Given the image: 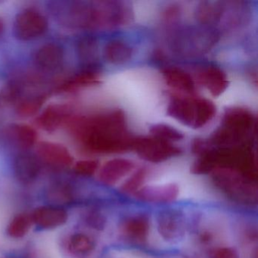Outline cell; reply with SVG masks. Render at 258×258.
I'll return each mask as SVG.
<instances>
[{
  "label": "cell",
  "mask_w": 258,
  "mask_h": 258,
  "mask_svg": "<svg viewBox=\"0 0 258 258\" xmlns=\"http://www.w3.org/2000/svg\"><path fill=\"white\" fill-rule=\"evenodd\" d=\"M46 101L44 95H35L21 99L17 103L16 111L21 117H28L38 112Z\"/></svg>",
  "instance_id": "obj_23"
},
{
  "label": "cell",
  "mask_w": 258,
  "mask_h": 258,
  "mask_svg": "<svg viewBox=\"0 0 258 258\" xmlns=\"http://www.w3.org/2000/svg\"><path fill=\"white\" fill-rule=\"evenodd\" d=\"M135 164L126 158H114L107 161L99 172V179L102 183L114 185L133 171Z\"/></svg>",
  "instance_id": "obj_9"
},
{
  "label": "cell",
  "mask_w": 258,
  "mask_h": 258,
  "mask_svg": "<svg viewBox=\"0 0 258 258\" xmlns=\"http://www.w3.org/2000/svg\"><path fill=\"white\" fill-rule=\"evenodd\" d=\"M55 20L69 28H95L100 27L99 7L82 1H57L49 4Z\"/></svg>",
  "instance_id": "obj_3"
},
{
  "label": "cell",
  "mask_w": 258,
  "mask_h": 258,
  "mask_svg": "<svg viewBox=\"0 0 258 258\" xmlns=\"http://www.w3.org/2000/svg\"><path fill=\"white\" fill-rule=\"evenodd\" d=\"M22 93V87L19 83L15 81L9 83L0 92V104L10 105L19 102Z\"/></svg>",
  "instance_id": "obj_26"
},
{
  "label": "cell",
  "mask_w": 258,
  "mask_h": 258,
  "mask_svg": "<svg viewBox=\"0 0 258 258\" xmlns=\"http://www.w3.org/2000/svg\"><path fill=\"white\" fill-rule=\"evenodd\" d=\"M72 108L66 104H52L37 117V125L47 132H54L72 119Z\"/></svg>",
  "instance_id": "obj_7"
},
{
  "label": "cell",
  "mask_w": 258,
  "mask_h": 258,
  "mask_svg": "<svg viewBox=\"0 0 258 258\" xmlns=\"http://www.w3.org/2000/svg\"><path fill=\"white\" fill-rule=\"evenodd\" d=\"M179 188L175 183L149 185L141 187L137 196L145 202L152 203H169L177 199Z\"/></svg>",
  "instance_id": "obj_10"
},
{
  "label": "cell",
  "mask_w": 258,
  "mask_h": 258,
  "mask_svg": "<svg viewBox=\"0 0 258 258\" xmlns=\"http://www.w3.org/2000/svg\"><path fill=\"white\" fill-rule=\"evenodd\" d=\"M99 80V72L96 66H86L85 69L64 81L59 87L60 92H71L81 87L96 84Z\"/></svg>",
  "instance_id": "obj_18"
},
{
  "label": "cell",
  "mask_w": 258,
  "mask_h": 258,
  "mask_svg": "<svg viewBox=\"0 0 258 258\" xmlns=\"http://www.w3.org/2000/svg\"><path fill=\"white\" fill-rule=\"evenodd\" d=\"M179 14H180V8L177 6H171L164 11V19L167 22H174L175 21L177 20Z\"/></svg>",
  "instance_id": "obj_30"
},
{
  "label": "cell",
  "mask_w": 258,
  "mask_h": 258,
  "mask_svg": "<svg viewBox=\"0 0 258 258\" xmlns=\"http://www.w3.org/2000/svg\"><path fill=\"white\" fill-rule=\"evenodd\" d=\"M41 171V164L38 158L30 153L19 154L14 161V172L16 178L24 184L35 181Z\"/></svg>",
  "instance_id": "obj_14"
},
{
  "label": "cell",
  "mask_w": 258,
  "mask_h": 258,
  "mask_svg": "<svg viewBox=\"0 0 258 258\" xmlns=\"http://www.w3.org/2000/svg\"><path fill=\"white\" fill-rule=\"evenodd\" d=\"M218 38L213 28L188 27L174 30L170 35V46L176 53L185 56L201 55L209 50Z\"/></svg>",
  "instance_id": "obj_4"
},
{
  "label": "cell",
  "mask_w": 258,
  "mask_h": 258,
  "mask_svg": "<svg viewBox=\"0 0 258 258\" xmlns=\"http://www.w3.org/2000/svg\"><path fill=\"white\" fill-rule=\"evenodd\" d=\"M103 55L105 59L111 64H124L132 57L133 49L123 40H112L105 45Z\"/></svg>",
  "instance_id": "obj_19"
},
{
  "label": "cell",
  "mask_w": 258,
  "mask_h": 258,
  "mask_svg": "<svg viewBox=\"0 0 258 258\" xmlns=\"http://www.w3.org/2000/svg\"><path fill=\"white\" fill-rule=\"evenodd\" d=\"M4 31V23L2 19H0V36L2 35Z\"/></svg>",
  "instance_id": "obj_32"
},
{
  "label": "cell",
  "mask_w": 258,
  "mask_h": 258,
  "mask_svg": "<svg viewBox=\"0 0 258 258\" xmlns=\"http://www.w3.org/2000/svg\"><path fill=\"white\" fill-rule=\"evenodd\" d=\"M211 258H239L238 252L229 247L216 248L211 252Z\"/></svg>",
  "instance_id": "obj_29"
},
{
  "label": "cell",
  "mask_w": 258,
  "mask_h": 258,
  "mask_svg": "<svg viewBox=\"0 0 258 258\" xmlns=\"http://www.w3.org/2000/svg\"><path fill=\"white\" fill-rule=\"evenodd\" d=\"M99 168V162L96 160H83L78 161L75 166L77 173L83 176H92Z\"/></svg>",
  "instance_id": "obj_28"
},
{
  "label": "cell",
  "mask_w": 258,
  "mask_h": 258,
  "mask_svg": "<svg viewBox=\"0 0 258 258\" xmlns=\"http://www.w3.org/2000/svg\"><path fill=\"white\" fill-rule=\"evenodd\" d=\"M151 134L153 137L167 143L177 142L183 139L182 133L173 128V126L167 124H155L150 129Z\"/></svg>",
  "instance_id": "obj_25"
},
{
  "label": "cell",
  "mask_w": 258,
  "mask_h": 258,
  "mask_svg": "<svg viewBox=\"0 0 258 258\" xmlns=\"http://www.w3.org/2000/svg\"><path fill=\"white\" fill-rule=\"evenodd\" d=\"M88 223H90V226H93L94 228H99L102 226V223L103 220L102 217L97 214H92L88 217Z\"/></svg>",
  "instance_id": "obj_31"
},
{
  "label": "cell",
  "mask_w": 258,
  "mask_h": 258,
  "mask_svg": "<svg viewBox=\"0 0 258 258\" xmlns=\"http://www.w3.org/2000/svg\"><path fill=\"white\" fill-rule=\"evenodd\" d=\"M47 19L33 9L22 10L16 16L13 24L15 37L20 41H31L40 38L47 31Z\"/></svg>",
  "instance_id": "obj_5"
},
{
  "label": "cell",
  "mask_w": 258,
  "mask_h": 258,
  "mask_svg": "<svg viewBox=\"0 0 258 258\" xmlns=\"http://www.w3.org/2000/svg\"><path fill=\"white\" fill-rule=\"evenodd\" d=\"M223 10V2H202L196 8V19L204 27L212 28L220 23Z\"/></svg>",
  "instance_id": "obj_17"
},
{
  "label": "cell",
  "mask_w": 258,
  "mask_h": 258,
  "mask_svg": "<svg viewBox=\"0 0 258 258\" xmlns=\"http://www.w3.org/2000/svg\"><path fill=\"white\" fill-rule=\"evenodd\" d=\"M12 137L18 146L24 149H28L35 145L37 134L34 128L28 124H14L10 130Z\"/></svg>",
  "instance_id": "obj_20"
},
{
  "label": "cell",
  "mask_w": 258,
  "mask_h": 258,
  "mask_svg": "<svg viewBox=\"0 0 258 258\" xmlns=\"http://www.w3.org/2000/svg\"><path fill=\"white\" fill-rule=\"evenodd\" d=\"M163 76L167 85L187 94H192L196 90L194 81L190 75L177 67L166 68Z\"/></svg>",
  "instance_id": "obj_16"
},
{
  "label": "cell",
  "mask_w": 258,
  "mask_h": 258,
  "mask_svg": "<svg viewBox=\"0 0 258 258\" xmlns=\"http://www.w3.org/2000/svg\"><path fill=\"white\" fill-rule=\"evenodd\" d=\"M146 177V171L145 169H140L134 173L123 185L124 190L128 191H137L141 188L142 183Z\"/></svg>",
  "instance_id": "obj_27"
},
{
  "label": "cell",
  "mask_w": 258,
  "mask_h": 258,
  "mask_svg": "<svg viewBox=\"0 0 258 258\" xmlns=\"http://www.w3.org/2000/svg\"><path fill=\"white\" fill-rule=\"evenodd\" d=\"M69 123L81 144L90 152L114 153L132 149L134 138L126 131L124 114L120 110L71 119Z\"/></svg>",
  "instance_id": "obj_1"
},
{
  "label": "cell",
  "mask_w": 258,
  "mask_h": 258,
  "mask_svg": "<svg viewBox=\"0 0 258 258\" xmlns=\"http://www.w3.org/2000/svg\"><path fill=\"white\" fill-rule=\"evenodd\" d=\"M33 222L44 229H55L63 226L69 219L66 211L53 206H41L36 208L31 214Z\"/></svg>",
  "instance_id": "obj_13"
},
{
  "label": "cell",
  "mask_w": 258,
  "mask_h": 258,
  "mask_svg": "<svg viewBox=\"0 0 258 258\" xmlns=\"http://www.w3.org/2000/svg\"><path fill=\"white\" fill-rule=\"evenodd\" d=\"M216 113L215 105L203 98L174 96L167 107L169 116L193 129L205 126Z\"/></svg>",
  "instance_id": "obj_2"
},
{
  "label": "cell",
  "mask_w": 258,
  "mask_h": 258,
  "mask_svg": "<svg viewBox=\"0 0 258 258\" xmlns=\"http://www.w3.org/2000/svg\"><path fill=\"white\" fill-rule=\"evenodd\" d=\"M199 82L214 96H219L227 88L229 81L226 73L214 66H205L197 72Z\"/></svg>",
  "instance_id": "obj_12"
},
{
  "label": "cell",
  "mask_w": 258,
  "mask_h": 258,
  "mask_svg": "<svg viewBox=\"0 0 258 258\" xmlns=\"http://www.w3.org/2000/svg\"><path fill=\"white\" fill-rule=\"evenodd\" d=\"M132 149L137 151L142 158L151 162H161L180 153V149L172 143L155 137L134 139Z\"/></svg>",
  "instance_id": "obj_6"
},
{
  "label": "cell",
  "mask_w": 258,
  "mask_h": 258,
  "mask_svg": "<svg viewBox=\"0 0 258 258\" xmlns=\"http://www.w3.org/2000/svg\"><path fill=\"white\" fill-rule=\"evenodd\" d=\"M64 49L57 43L43 45L36 52L34 61L36 66L44 72H54L59 69L64 61Z\"/></svg>",
  "instance_id": "obj_11"
},
{
  "label": "cell",
  "mask_w": 258,
  "mask_h": 258,
  "mask_svg": "<svg viewBox=\"0 0 258 258\" xmlns=\"http://www.w3.org/2000/svg\"><path fill=\"white\" fill-rule=\"evenodd\" d=\"M33 223L31 214L28 213L17 214L9 224L7 233L13 238H23L29 232Z\"/></svg>",
  "instance_id": "obj_22"
},
{
  "label": "cell",
  "mask_w": 258,
  "mask_h": 258,
  "mask_svg": "<svg viewBox=\"0 0 258 258\" xmlns=\"http://www.w3.org/2000/svg\"><path fill=\"white\" fill-rule=\"evenodd\" d=\"M158 228L163 238L177 240L184 233L182 217L176 211H163L158 218Z\"/></svg>",
  "instance_id": "obj_15"
},
{
  "label": "cell",
  "mask_w": 258,
  "mask_h": 258,
  "mask_svg": "<svg viewBox=\"0 0 258 258\" xmlns=\"http://www.w3.org/2000/svg\"><path fill=\"white\" fill-rule=\"evenodd\" d=\"M39 157L45 162L57 167H69L73 164L74 158L69 149L53 142L43 141L37 147Z\"/></svg>",
  "instance_id": "obj_8"
},
{
  "label": "cell",
  "mask_w": 258,
  "mask_h": 258,
  "mask_svg": "<svg viewBox=\"0 0 258 258\" xmlns=\"http://www.w3.org/2000/svg\"><path fill=\"white\" fill-rule=\"evenodd\" d=\"M69 251L78 258H86L94 250L93 240L83 233H76L71 237L69 241Z\"/></svg>",
  "instance_id": "obj_21"
},
{
  "label": "cell",
  "mask_w": 258,
  "mask_h": 258,
  "mask_svg": "<svg viewBox=\"0 0 258 258\" xmlns=\"http://www.w3.org/2000/svg\"><path fill=\"white\" fill-rule=\"evenodd\" d=\"M77 49L80 59L86 64V66H95L93 61L97 55L98 46L94 38L87 37L81 39L78 42Z\"/></svg>",
  "instance_id": "obj_24"
}]
</instances>
